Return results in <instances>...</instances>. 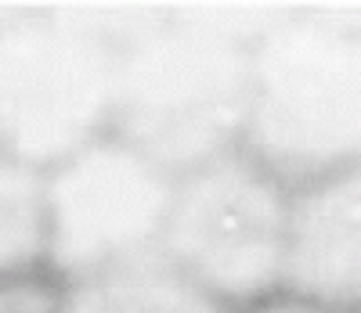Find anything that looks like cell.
Instances as JSON below:
<instances>
[{"label":"cell","mask_w":361,"mask_h":313,"mask_svg":"<svg viewBox=\"0 0 361 313\" xmlns=\"http://www.w3.org/2000/svg\"><path fill=\"white\" fill-rule=\"evenodd\" d=\"M253 98V44L166 18L119 47L112 137L173 180L243 148Z\"/></svg>","instance_id":"obj_1"},{"label":"cell","mask_w":361,"mask_h":313,"mask_svg":"<svg viewBox=\"0 0 361 313\" xmlns=\"http://www.w3.org/2000/svg\"><path fill=\"white\" fill-rule=\"evenodd\" d=\"M243 148L293 191L361 159V40L314 4L253 47Z\"/></svg>","instance_id":"obj_2"},{"label":"cell","mask_w":361,"mask_h":313,"mask_svg":"<svg viewBox=\"0 0 361 313\" xmlns=\"http://www.w3.org/2000/svg\"><path fill=\"white\" fill-rule=\"evenodd\" d=\"M119 47L54 18L44 0L0 4V144L51 170L112 130Z\"/></svg>","instance_id":"obj_3"},{"label":"cell","mask_w":361,"mask_h":313,"mask_svg":"<svg viewBox=\"0 0 361 313\" xmlns=\"http://www.w3.org/2000/svg\"><path fill=\"white\" fill-rule=\"evenodd\" d=\"M293 238V187L235 148L173 180L159 256L221 302L282 292Z\"/></svg>","instance_id":"obj_4"},{"label":"cell","mask_w":361,"mask_h":313,"mask_svg":"<svg viewBox=\"0 0 361 313\" xmlns=\"http://www.w3.org/2000/svg\"><path fill=\"white\" fill-rule=\"evenodd\" d=\"M173 177L105 134L47 170V270L62 285L159 256Z\"/></svg>","instance_id":"obj_5"},{"label":"cell","mask_w":361,"mask_h":313,"mask_svg":"<svg viewBox=\"0 0 361 313\" xmlns=\"http://www.w3.org/2000/svg\"><path fill=\"white\" fill-rule=\"evenodd\" d=\"M286 295L361 313V159L293 191Z\"/></svg>","instance_id":"obj_6"},{"label":"cell","mask_w":361,"mask_h":313,"mask_svg":"<svg viewBox=\"0 0 361 313\" xmlns=\"http://www.w3.org/2000/svg\"><path fill=\"white\" fill-rule=\"evenodd\" d=\"M58 313H231L163 256H145L69 281Z\"/></svg>","instance_id":"obj_7"},{"label":"cell","mask_w":361,"mask_h":313,"mask_svg":"<svg viewBox=\"0 0 361 313\" xmlns=\"http://www.w3.org/2000/svg\"><path fill=\"white\" fill-rule=\"evenodd\" d=\"M47 170L18 159L0 162V267L4 277L47 267Z\"/></svg>","instance_id":"obj_8"},{"label":"cell","mask_w":361,"mask_h":313,"mask_svg":"<svg viewBox=\"0 0 361 313\" xmlns=\"http://www.w3.org/2000/svg\"><path fill=\"white\" fill-rule=\"evenodd\" d=\"M170 8L185 22L206 25L253 47L296 11V4H279V0H170Z\"/></svg>","instance_id":"obj_9"},{"label":"cell","mask_w":361,"mask_h":313,"mask_svg":"<svg viewBox=\"0 0 361 313\" xmlns=\"http://www.w3.org/2000/svg\"><path fill=\"white\" fill-rule=\"evenodd\" d=\"M62 288L54 277L33 270V274H11L0 288V313H58L62 309Z\"/></svg>","instance_id":"obj_10"},{"label":"cell","mask_w":361,"mask_h":313,"mask_svg":"<svg viewBox=\"0 0 361 313\" xmlns=\"http://www.w3.org/2000/svg\"><path fill=\"white\" fill-rule=\"evenodd\" d=\"M329 22L343 25L347 33H354L361 40V0H325V4H314Z\"/></svg>","instance_id":"obj_11"},{"label":"cell","mask_w":361,"mask_h":313,"mask_svg":"<svg viewBox=\"0 0 361 313\" xmlns=\"http://www.w3.org/2000/svg\"><path fill=\"white\" fill-rule=\"evenodd\" d=\"M250 313H336V309H325V306H314V302L286 295V299H275V302H260Z\"/></svg>","instance_id":"obj_12"}]
</instances>
